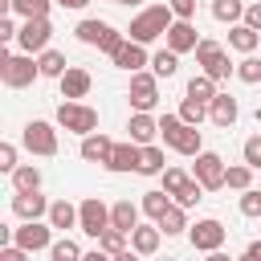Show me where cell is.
<instances>
[{
    "mask_svg": "<svg viewBox=\"0 0 261 261\" xmlns=\"http://www.w3.org/2000/svg\"><path fill=\"white\" fill-rule=\"evenodd\" d=\"M212 16L224 24H237L245 20V0H212Z\"/></svg>",
    "mask_w": 261,
    "mask_h": 261,
    "instance_id": "33",
    "label": "cell"
},
{
    "mask_svg": "<svg viewBox=\"0 0 261 261\" xmlns=\"http://www.w3.org/2000/svg\"><path fill=\"white\" fill-rule=\"evenodd\" d=\"M106 4H139V0H106Z\"/></svg>",
    "mask_w": 261,
    "mask_h": 261,
    "instance_id": "51",
    "label": "cell"
},
{
    "mask_svg": "<svg viewBox=\"0 0 261 261\" xmlns=\"http://www.w3.org/2000/svg\"><path fill=\"white\" fill-rule=\"evenodd\" d=\"M184 122H192V126H200L204 118H208V102H200V98H188L184 94V102H179V110H175Z\"/></svg>",
    "mask_w": 261,
    "mask_h": 261,
    "instance_id": "34",
    "label": "cell"
},
{
    "mask_svg": "<svg viewBox=\"0 0 261 261\" xmlns=\"http://www.w3.org/2000/svg\"><path fill=\"white\" fill-rule=\"evenodd\" d=\"M57 82H61V98H86V94H90V86H94L90 69H82V65H69Z\"/></svg>",
    "mask_w": 261,
    "mask_h": 261,
    "instance_id": "18",
    "label": "cell"
},
{
    "mask_svg": "<svg viewBox=\"0 0 261 261\" xmlns=\"http://www.w3.org/2000/svg\"><path fill=\"white\" fill-rule=\"evenodd\" d=\"M167 208H171V192H167V188H163V192H143V212H147L151 220H159Z\"/></svg>",
    "mask_w": 261,
    "mask_h": 261,
    "instance_id": "35",
    "label": "cell"
},
{
    "mask_svg": "<svg viewBox=\"0 0 261 261\" xmlns=\"http://www.w3.org/2000/svg\"><path fill=\"white\" fill-rule=\"evenodd\" d=\"M49 37H53L49 16H29V20L20 24V33H16V45H20L24 53H41V49H49Z\"/></svg>",
    "mask_w": 261,
    "mask_h": 261,
    "instance_id": "10",
    "label": "cell"
},
{
    "mask_svg": "<svg viewBox=\"0 0 261 261\" xmlns=\"http://www.w3.org/2000/svg\"><path fill=\"white\" fill-rule=\"evenodd\" d=\"M37 61H41V77H61V73L69 69V61H65L61 49H41Z\"/></svg>",
    "mask_w": 261,
    "mask_h": 261,
    "instance_id": "28",
    "label": "cell"
},
{
    "mask_svg": "<svg viewBox=\"0 0 261 261\" xmlns=\"http://www.w3.org/2000/svg\"><path fill=\"white\" fill-rule=\"evenodd\" d=\"M126 130H130V139H135L139 147H143V143H155V135H159V118H155L151 110H130Z\"/></svg>",
    "mask_w": 261,
    "mask_h": 261,
    "instance_id": "19",
    "label": "cell"
},
{
    "mask_svg": "<svg viewBox=\"0 0 261 261\" xmlns=\"http://www.w3.org/2000/svg\"><path fill=\"white\" fill-rule=\"evenodd\" d=\"M257 45H261V33H257L253 24L237 20V24L228 29V49H237V53H253Z\"/></svg>",
    "mask_w": 261,
    "mask_h": 261,
    "instance_id": "23",
    "label": "cell"
},
{
    "mask_svg": "<svg viewBox=\"0 0 261 261\" xmlns=\"http://www.w3.org/2000/svg\"><path fill=\"white\" fill-rule=\"evenodd\" d=\"M163 147L155 143H143V155H139V175H163Z\"/></svg>",
    "mask_w": 261,
    "mask_h": 261,
    "instance_id": "29",
    "label": "cell"
},
{
    "mask_svg": "<svg viewBox=\"0 0 261 261\" xmlns=\"http://www.w3.org/2000/svg\"><path fill=\"white\" fill-rule=\"evenodd\" d=\"M57 126H65L73 135H90V130H98V110L86 106V102H77V98H65L57 106Z\"/></svg>",
    "mask_w": 261,
    "mask_h": 261,
    "instance_id": "5",
    "label": "cell"
},
{
    "mask_svg": "<svg viewBox=\"0 0 261 261\" xmlns=\"http://www.w3.org/2000/svg\"><path fill=\"white\" fill-rule=\"evenodd\" d=\"M253 184V167L249 163H232L228 171H224V188H237V192H245Z\"/></svg>",
    "mask_w": 261,
    "mask_h": 261,
    "instance_id": "37",
    "label": "cell"
},
{
    "mask_svg": "<svg viewBox=\"0 0 261 261\" xmlns=\"http://www.w3.org/2000/svg\"><path fill=\"white\" fill-rule=\"evenodd\" d=\"M49 224L53 228H77V204H69V200H53L49 204Z\"/></svg>",
    "mask_w": 261,
    "mask_h": 261,
    "instance_id": "26",
    "label": "cell"
},
{
    "mask_svg": "<svg viewBox=\"0 0 261 261\" xmlns=\"http://www.w3.org/2000/svg\"><path fill=\"white\" fill-rule=\"evenodd\" d=\"M184 179H188V171H184V167H163V188H167V192H175Z\"/></svg>",
    "mask_w": 261,
    "mask_h": 261,
    "instance_id": "46",
    "label": "cell"
},
{
    "mask_svg": "<svg viewBox=\"0 0 261 261\" xmlns=\"http://www.w3.org/2000/svg\"><path fill=\"white\" fill-rule=\"evenodd\" d=\"M12 212H16L20 220H41V216H49V200L41 196V188H33V192H12Z\"/></svg>",
    "mask_w": 261,
    "mask_h": 261,
    "instance_id": "15",
    "label": "cell"
},
{
    "mask_svg": "<svg viewBox=\"0 0 261 261\" xmlns=\"http://www.w3.org/2000/svg\"><path fill=\"white\" fill-rule=\"evenodd\" d=\"M151 69H155L159 77H175V69H179V53H175V49H159V53L151 57Z\"/></svg>",
    "mask_w": 261,
    "mask_h": 261,
    "instance_id": "36",
    "label": "cell"
},
{
    "mask_svg": "<svg viewBox=\"0 0 261 261\" xmlns=\"http://www.w3.org/2000/svg\"><path fill=\"white\" fill-rule=\"evenodd\" d=\"M139 155H143V147H139L135 139H126V143H114V151H110L106 167H110V171H139Z\"/></svg>",
    "mask_w": 261,
    "mask_h": 261,
    "instance_id": "20",
    "label": "cell"
},
{
    "mask_svg": "<svg viewBox=\"0 0 261 261\" xmlns=\"http://www.w3.org/2000/svg\"><path fill=\"white\" fill-rule=\"evenodd\" d=\"M126 241H130V232H122V228H114V224L98 232V249H102L106 257H118V261L130 257V253H126Z\"/></svg>",
    "mask_w": 261,
    "mask_h": 261,
    "instance_id": "22",
    "label": "cell"
},
{
    "mask_svg": "<svg viewBox=\"0 0 261 261\" xmlns=\"http://www.w3.org/2000/svg\"><path fill=\"white\" fill-rule=\"evenodd\" d=\"M184 94H188V98H200V102H212V98H216V77H208V73L200 69V73L184 86Z\"/></svg>",
    "mask_w": 261,
    "mask_h": 261,
    "instance_id": "30",
    "label": "cell"
},
{
    "mask_svg": "<svg viewBox=\"0 0 261 261\" xmlns=\"http://www.w3.org/2000/svg\"><path fill=\"white\" fill-rule=\"evenodd\" d=\"M77 228L98 241V232L110 228V204H102L98 196H86V200L77 204Z\"/></svg>",
    "mask_w": 261,
    "mask_h": 261,
    "instance_id": "9",
    "label": "cell"
},
{
    "mask_svg": "<svg viewBox=\"0 0 261 261\" xmlns=\"http://www.w3.org/2000/svg\"><path fill=\"white\" fill-rule=\"evenodd\" d=\"M220 53H224V45H220V41H212V37H200V45H196V65L204 69V65H208L212 57H220Z\"/></svg>",
    "mask_w": 261,
    "mask_h": 261,
    "instance_id": "40",
    "label": "cell"
},
{
    "mask_svg": "<svg viewBox=\"0 0 261 261\" xmlns=\"http://www.w3.org/2000/svg\"><path fill=\"white\" fill-rule=\"evenodd\" d=\"M167 4H171V12H175V16H184V20H192V16H196V0H167Z\"/></svg>",
    "mask_w": 261,
    "mask_h": 261,
    "instance_id": "47",
    "label": "cell"
},
{
    "mask_svg": "<svg viewBox=\"0 0 261 261\" xmlns=\"http://www.w3.org/2000/svg\"><path fill=\"white\" fill-rule=\"evenodd\" d=\"M171 20H175V12H171V4H151V8H143L135 20H130V37L135 41H143V45H151V41H159L167 29H171Z\"/></svg>",
    "mask_w": 261,
    "mask_h": 261,
    "instance_id": "3",
    "label": "cell"
},
{
    "mask_svg": "<svg viewBox=\"0 0 261 261\" xmlns=\"http://www.w3.org/2000/svg\"><path fill=\"white\" fill-rule=\"evenodd\" d=\"M20 33V24H16V12H4L0 16V41H12Z\"/></svg>",
    "mask_w": 261,
    "mask_h": 261,
    "instance_id": "45",
    "label": "cell"
},
{
    "mask_svg": "<svg viewBox=\"0 0 261 261\" xmlns=\"http://www.w3.org/2000/svg\"><path fill=\"white\" fill-rule=\"evenodd\" d=\"M73 33H77V41H82V45H94V49H102L106 57H110V53H114V49L126 41V37H122V33H118L110 20H98V16L77 20V29H73Z\"/></svg>",
    "mask_w": 261,
    "mask_h": 261,
    "instance_id": "4",
    "label": "cell"
},
{
    "mask_svg": "<svg viewBox=\"0 0 261 261\" xmlns=\"http://www.w3.org/2000/svg\"><path fill=\"white\" fill-rule=\"evenodd\" d=\"M0 4H4V12H16L20 20H29V16H49V8L57 0H0Z\"/></svg>",
    "mask_w": 261,
    "mask_h": 261,
    "instance_id": "25",
    "label": "cell"
},
{
    "mask_svg": "<svg viewBox=\"0 0 261 261\" xmlns=\"http://www.w3.org/2000/svg\"><path fill=\"white\" fill-rule=\"evenodd\" d=\"M159 135H163V143H167L171 151H179V155H200V151H204V135H200L192 122H184L179 114H163V118H159Z\"/></svg>",
    "mask_w": 261,
    "mask_h": 261,
    "instance_id": "1",
    "label": "cell"
},
{
    "mask_svg": "<svg viewBox=\"0 0 261 261\" xmlns=\"http://www.w3.org/2000/svg\"><path fill=\"white\" fill-rule=\"evenodd\" d=\"M163 45H167V49H175V53H196V45H200L196 20H184V16H175V20H171V29L163 33Z\"/></svg>",
    "mask_w": 261,
    "mask_h": 261,
    "instance_id": "12",
    "label": "cell"
},
{
    "mask_svg": "<svg viewBox=\"0 0 261 261\" xmlns=\"http://www.w3.org/2000/svg\"><path fill=\"white\" fill-rule=\"evenodd\" d=\"M110 61L118 65V69H126V73H135V69H143V65H151V57H147V45L143 41H135V37H126L114 53H110Z\"/></svg>",
    "mask_w": 261,
    "mask_h": 261,
    "instance_id": "14",
    "label": "cell"
},
{
    "mask_svg": "<svg viewBox=\"0 0 261 261\" xmlns=\"http://www.w3.org/2000/svg\"><path fill=\"white\" fill-rule=\"evenodd\" d=\"M245 24H253V29L261 33V0H257V4H245Z\"/></svg>",
    "mask_w": 261,
    "mask_h": 261,
    "instance_id": "48",
    "label": "cell"
},
{
    "mask_svg": "<svg viewBox=\"0 0 261 261\" xmlns=\"http://www.w3.org/2000/svg\"><path fill=\"white\" fill-rule=\"evenodd\" d=\"M241 212L245 216H261V192L257 188H245L241 192Z\"/></svg>",
    "mask_w": 261,
    "mask_h": 261,
    "instance_id": "43",
    "label": "cell"
},
{
    "mask_svg": "<svg viewBox=\"0 0 261 261\" xmlns=\"http://www.w3.org/2000/svg\"><path fill=\"white\" fill-rule=\"evenodd\" d=\"M155 224L163 228V237H179V232H188V208H184V204H171Z\"/></svg>",
    "mask_w": 261,
    "mask_h": 261,
    "instance_id": "27",
    "label": "cell"
},
{
    "mask_svg": "<svg viewBox=\"0 0 261 261\" xmlns=\"http://www.w3.org/2000/svg\"><path fill=\"white\" fill-rule=\"evenodd\" d=\"M49 257H53V261H77V257H86V253H82V245H77V241L61 237V241H53V245H49Z\"/></svg>",
    "mask_w": 261,
    "mask_h": 261,
    "instance_id": "38",
    "label": "cell"
},
{
    "mask_svg": "<svg viewBox=\"0 0 261 261\" xmlns=\"http://www.w3.org/2000/svg\"><path fill=\"white\" fill-rule=\"evenodd\" d=\"M20 139H24V147L33 151V155H57V130H53V122H45V118H29L24 122V130H20Z\"/></svg>",
    "mask_w": 261,
    "mask_h": 261,
    "instance_id": "8",
    "label": "cell"
},
{
    "mask_svg": "<svg viewBox=\"0 0 261 261\" xmlns=\"http://www.w3.org/2000/svg\"><path fill=\"white\" fill-rule=\"evenodd\" d=\"M208 118H212L216 126H224V130H228V126L241 118V106H237V98H232V94H224V90H216V98L208 102Z\"/></svg>",
    "mask_w": 261,
    "mask_h": 261,
    "instance_id": "17",
    "label": "cell"
},
{
    "mask_svg": "<svg viewBox=\"0 0 261 261\" xmlns=\"http://www.w3.org/2000/svg\"><path fill=\"white\" fill-rule=\"evenodd\" d=\"M224 171H228V163L216 155V151H200L196 155V167H192V175L208 188V192H216V188H224Z\"/></svg>",
    "mask_w": 261,
    "mask_h": 261,
    "instance_id": "11",
    "label": "cell"
},
{
    "mask_svg": "<svg viewBox=\"0 0 261 261\" xmlns=\"http://www.w3.org/2000/svg\"><path fill=\"white\" fill-rule=\"evenodd\" d=\"M20 163H16V143H0V171H16Z\"/></svg>",
    "mask_w": 261,
    "mask_h": 261,
    "instance_id": "44",
    "label": "cell"
},
{
    "mask_svg": "<svg viewBox=\"0 0 261 261\" xmlns=\"http://www.w3.org/2000/svg\"><path fill=\"white\" fill-rule=\"evenodd\" d=\"M12 241L24 245L29 253H41L53 245V224H41V220H24L20 228H12Z\"/></svg>",
    "mask_w": 261,
    "mask_h": 261,
    "instance_id": "13",
    "label": "cell"
},
{
    "mask_svg": "<svg viewBox=\"0 0 261 261\" xmlns=\"http://www.w3.org/2000/svg\"><path fill=\"white\" fill-rule=\"evenodd\" d=\"M224 237H228V228H224L216 216H204V220L188 224V241H192V249H196V253H220Z\"/></svg>",
    "mask_w": 261,
    "mask_h": 261,
    "instance_id": "6",
    "label": "cell"
},
{
    "mask_svg": "<svg viewBox=\"0 0 261 261\" xmlns=\"http://www.w3.org/2000/svg\"><path fill=\"white\" fill-rule=\"evenodd\" d=\"M204 73H208V77H216V82H224L228 73H237V65L228 61V53H220V57H212V61L204 65Z\"/></svg>",
    "mask_w": 261,
    "mask_h": 261,
    "instance_id": "41",
    "label": "cell"
},
{
    "mask_svg": "<svg viewBox=\"0 0 261 261\" xmlns=\"http://www.w3.org/2000/svg\"><path fill=\"white\" fill-rule=\"evenodd\" d=\"M41 77V61L37 53H0V82L8 90H20V86H33Z\"/></svg>",
    "mask_w": 261,
    "mask_h": 261,
    "instance_id": "2",
    "label": "cell"
},
{
    "mask_svg": "<svg viewBox=\"0 0 261 261\" xmlns=\"http://www.w3.org/2000/svg\"><path fill=\"white\" fill-rule=\"evenodd\" d=\"M57 4H61V8H86L90 0H57Z\"/></svg>",
    "mask_w": 261,
    "mask_h": 261,
    "instance_id": "50",
    "label": "cell"
},
{
    "mask_svg": "<svg viewBox=\"0 0 261 261\" xmlns=\"http://www.w3.org/2000/svg\"><path fill=\"white\" fill-rule=\"evenodd\" d=\"M245 257H249V261H261V241H249V245H245Z\"/></svg>",
    "mask_w": 261,
    "mask_h": 261,
    "instance_id": "49",
    "label": "cell"
},
{
    "mask_svg": "<svg viewBox=\"0 0 261 261\" xmlns=\"http://www.w3.org/2000/svg\"><path fill=\"white\" fill-rule=\"evenodd\" d=\"M139 212H143V204L118 200V204H110V224H114V228H122V232H130V228L139 224Z\"/></svg>",
    "mask_w": 261,
    "mask_h": 261,
    "instance_id": "24",
    "label": "cell"
},
{
    "mask_svg": "<svg viewBox=\"0 0 261 261\" xmlns=\"http://www.w3.org/2000/svg\"><path fill=\"white\" fill-rule=\"evenodd\" d=\"M237 77H241V82H249V86H257V82H261V57L245 53V57L237 61Z\"/></svg>",
    "mask_w": 261,
    "mask_h": 261,
    "instance_id": "39",
    "label": "cell"
},
{
    "mask_svg": "<svg viewBox=\"0 0 261 261\" xmlns=\"http://www.w3.org/2000/svg\"><path fill=\"white\" fill-rule=\"evenodd\" d=\"M110 151H114V139H110V135H102V130H90V135H82V147H77V155H82L86 163H102V167H106Z\"/></svg>",
    "mask_w": 261,
    "mask_h": 261,
    "instance_id": "16",
    "label": "cell"
},
{
    "mask_svg": "<svg viewBox=\"0 0 261 261\" xmlns=\"http://www.w3.org/2000/svg\"><path fill=\"white\" fill-rule=\"evenodd\" d=\"M204 192H208V188H204V184H200L196 175H188V179H184V184H179V188H175L171 196H175V204L192 208V204H200V200H204Z\"/></svg>",
    "mask_w": 261,
    "mask_h": 261,
    "instance_id": "31",
    "label": "cell"
},
{
    "mask_svg": "<svg viewBox=\"0 0 261 261\" xmlns=\"http://www.w3.org/2000/svg\"><path fill=\"white\" fill-rule=\"evenodd\" d=\"M241 155H245V163L257 171V167H261V135H249L245 147H241Z\"/></svg>",
    "mask_w": 261,
    "mask_h": 261,
    "instance_id": "42",
    "label": "cell"
},
{
    "mask_svg": "<svg viewBox=\"0 0 261 261\" xmlns=\"http://www.w3.org/2000/svg\"><path fill=\"white\" fill-rule=\"evenodd\" d=\"M126 98H130V110H155V102H159V73L155 69L151 73L147 69H135Z\"/></svg>",
    "mask_w": 261,
    "mask_h": 261,
    "instance_id": "7",
    "label": "cell"
},
{
    "mask_svg": "<svg viewBox=\"0 0 261 261\" xmlns=\"http://www.w3.org/2000/svg\"><path fill=\"white\" fill-rule=\"evenodd\" d=\"M159 237H163L159 224H135V228H130V249H135L139 257H151V253L159 249Z\"/></svg>",
    "mask_w": 261,
    "mask_h": 261,
    "instance_id": "21",
    "label": "cell"
},
{
    "mask_svg": "<svg viewBox=\"0 0 261 261\" xmlns=\"http://www.w3.org/2000/svg\"><path fill=\"white\" fill-rule=\"evenodd\" d=\"M33 188H41V167L20 163V167L12 171V192H33Z\"/></svg>",
    "mask_w": 261,
    "mask_h": 261,
    "instance_id": "32",
    "label": "cell"
}]
</instances>
